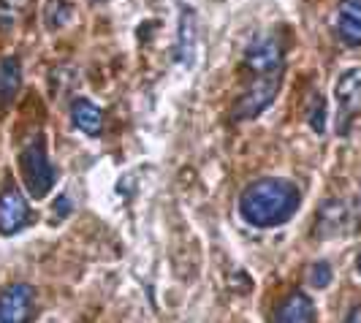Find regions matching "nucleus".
Listing matches in <instances>:
<instances>
[{"instance_id": "nucleus-20", "label": "nucleus", "mask_w": 361, "mask_h": 323, "mask_svg": "<svg viewBox=\"0 0 361 323\" xmlns=\"http://www.w3.org/2000/svg\"><path fill=\"white\" fill-rule=\"evenodd\" d=\"M90 3H104V0H90Z\"/></svg>"}, {"instance_id": "nucleus-4", "label": "nucleus", "mask_w": 361, "mask_h": 323, "mask_svg": "<svg viewBox=\"0 0 361 323\" xmlns=\"http://www.w3.org/2000/svg\"><path fill=\"white\" fill-rule=\"evenodd\" d=\"M337 133H348L350 123L361 114V71L350 68L337 79Z\"/></svg>"}, {"instance_id": "nucleus-1", "label": "nucleus", "mask_w": 361, "mask_h": 323, "mask_svg": "<svg viewBox=\"0 0 361 323\" xmlns=\"http://www.w3.org/2000/svg\"><path fill=\"white\" fill-rule=\"evenodd\" d=\"M302 193L288 180H255L239 196V212L255 228H274L288 223L299 209Z\"/></svg>"}, {"instance_id": "nucleus-13", "label": "nucleus", "mask_w": 361, "mask_h": 323, "mask_svg": "<svg viewBox=\"0 0 361 323\" xmlns=\"http://www.w3.org/2000/svg\"><path fill=\"white\" fill-rule=\"evenodd\" d=\"M345 217H348V209H345L340 201L324 204L321 212H318V236H331V233H337L345 226Z\"/></svg>"}, {"instance_id": "nucleus-8", "label": "nucleus", "mask_w": 361, "mask_h": 323, "mask_svg": "<svg viewBox=\"0 0 361 323\" xmlns=\"http://www.w3.org/2000/svg\"><path fill=\"white\" fill-rule=\"evenodd\" d=\"M337 36L345 47H361V0H340Z\"/></svg>"}, {"instance_id": "nucleus-9", "label": "nucleus", "mask_w": 361, "mask_h": 323, "mask_svg": "<svg viewBox=\"0 0 361 323\" xmlns=\"http://www.w3.org/2000/svg\"><path fill=\"white\" fill-rule=\"evenodd\" d=\"M274 323H315V305L307 293L293 291L274 312Z\"/></svg>"}, {"instance_id": "nucleus-3", "label": "nucleus", "mask_w": 361, "mask_h": 323, "mask_svg": "<svg viewBox=\"0 0 361 323\" xmlns=\"http://www.w3.org/2000/svg\"><path fill=\"white\" fill-rule=\"evenodd\" d=\"M280 85H283V71L253 76V82L247 85V90L242 92V98L236 101V109H234L236 120H253L261 111H267L271 106L277 90H280Z\"/></svg>"}, {"instance_id": "nucleus-17", "label": "nucleus", "mask_w": 361, "mask_h": 323, "mask_svg": "<svg viewBox=\"0 0 361 323\" xmlns=\"http://www.w3.org/2000/svg\"><path fill=\"white\" fill-rule=\"evenodd\" d=\"M307 277H310V286L312 288H326L329 283H331V264H326V261L312 264Z\"/></svg>"}, {"instance_id": "nucleus-14", "label": "nucleus", "mask_w": 361, "mask_h": 323, "mask_svg": "<svg viewBox=\"0 0 361 323\" xmlns=\"http://www.w3.org/2000/svg\"><path fill=\"white\" fill-rule=\"evenodd\" d=\"M73 17V0H47V6H44V22H47V28L57 33V30H63Z\"/></svg>"}, {"instance_id": "nucleus-7", "label": "nucleus", "mask_w": 361, "mask_h": 323, "mask_svg": "<svg viewBox=\"0 0 361 323\" xmlns=\"http://www.w3.org/2000/svg\"><path fill=\"white\" fill-rule=\"evenodd\" d=\"M33 220V209L27 204V198L19 193V188L8 185L0 193V233L3 236H14L22 228H27Z\"/></svg>"}, {"instance_id": "nucleus-6", "label": "nucleus", "mask_w": 361, "mask_h": 323, "mask_svg": "<svg viewBox=\"0 0 361 323\" xmlns=\"http://www.w3.org/2000/svg\"><path fill=\"white\" fill-rule=\"evenodd\" d=\"M286 49H283V41L277 36H264L255 38L253 44L247 47L245 52V66L253 76H261V73H280L283 71V57H286Z\"/></svg>"}, {"instance_id": "nucleus-12", "label": "nucleus", "mask_w": 361, "mask_h": 323, "mask_svg": "<svg viewBox=\"0 0 361 323\" xmlns=\"http://www.w3.org/2000/svg\"><path fill=\"white\" fill-rule=\"evenodd\" d=\"M19 87H22V66L14 54H6L0 60V109L17 98Z\"/></svg>"}, {"instance_id": "nucleus-2", "label": "nucleus", "mask_w": 361, "mask_h": 323, "mask_svg": "<svg viewBox=\"0 0 361 323\" xmlns=\"http://www.w3.org/2000/svg\"><path fill=\"white\" fill-rule=\"evenodd\" d=\"M19 171H22V182L27 188V193L33 198H44L52 193L54 182H57V171H54L44 136H36L22 147L19 152Z\"/></svg>"}, {"instance_id": "nucleus-19", "label": "nucleus", "mask_w": 361, "mask_h": 323, "mask_svg": "<svg viewBox=\"0 0 361 323\" xmlns=\"http://www.w3.org/2000/svg\"><path fill=\"white\" fill-rule=\"evenodd\" d=\"M356 269H359V274H361V252H359V258H356Z\"/></svg>"}, {"instance_id": "nucleus-11", "label": "nucleus", "mask_w": 361, "mask_h": 323, "mask_svg": "<svg viewBox=\"0 0 361 323\" xmlns=\"http://www.w3.org/2000/svg\"><path fill=\"white\" fill-rule=\"evenodd\" d=\"M71 120L85 136H98L104 130V111L87 98H73L71 101Z\"/></svg>"}, {"instance_id": "nucleus-15", "label": "nucleus", "mask_w": 361, "mask_h": 323, "mask_svg": "<svg viewBox=\"0 0 361 323\" xmlns=\"http://www.w3.org/2000/svg\"><path fill=\"white\" fill-rule=\"evenodd\" d=\"M30 0H0V30H11L25 19Z\"/></svg>"}, {"instance_id": "nucleus-16", "label": "nucleus", "mask_w": 361, "mask_h": 323, "mask_svg": "<svg viewBox=\"0 0 361 323\" xmlns=\"http://www.w3.org/2000/svg\"><path fill=\"white\" fill-rule=\"evenodd\" d=\"M307 120H310V126H312V130H315V133H324V128H326V101L321 98V95H312Z\"/></svg>"}, {"instance_id": "nucleus-5", "label": "nucleus", "mask_w": 361, "mask_h": 323, "mask_svg": "<svg viewBox=\"0 0 361 323\" xmlns=\"http://www.w3.org/2000/svg\"><path fill=\"white\" fill-rule=\"evenodd\" d=\"M36 315V288L14 283L0 293V323H30Z\"/></svg>"}, {"instance_id": "nucleus-18", "label": "nucleus", "mask_w": 361, "mask_h": 323, "mask_svg": "<svg viewBox=\"0 0 361 323\" xmlns=\"http://www.w3.org/2000/svg\"><path fill=\"white\" fill-rule=\"evenodd\" d=\"M345 323H361V307H353V310L348 312V318H345Z\"/></svg>"}, {"instance_id": "nucleus-10", "label": "nucleus", "mask_w": 361, "mask_h": 323, "mask_svg": "<svg viewBox=\"0 0 361 323\" xmlns=\"http://www.w3.org/2000/svg\"><path fill=\"white\" fill-rule=\"evenodd\" d=\"M196 33H199V19L190 6L180 8V36H177V60L180 63H190L193 52H196Z\"/></svg>"}]
</instances>
